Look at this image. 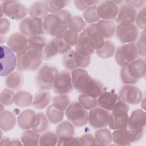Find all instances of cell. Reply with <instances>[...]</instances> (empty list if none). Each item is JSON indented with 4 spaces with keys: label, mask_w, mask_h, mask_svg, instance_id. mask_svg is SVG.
I'll return each mask as SVG.
<instances>
[{
    "label": "cell",
    "mask_w": 146,
    "mask_h": 146,
    "mask_svg": "<svg viewBox=\"0 0 146 146\" xmlns=\"http://www.w3.org/2000/svg\"><path fill=\"white\" fill-rule=\"evenodd\" d=\"M64 111H61L52 105L48 107L46 110V116L48 121L52 124H57L60 123L64 117Z\"/></svg>",
    "instance_id": "cell-35"
},
{
    "label": "cell",
    "mask_w": 146,
    "mask_h": 146,
    "mask_svg": "<svg viewBox=\"0 0 146 146\" xmlns=\"http://www.w3.org/2000/svg\"><path fill=\"white\" fill-rule=\"evenodd\" d=\"M99 2V1H74L76 9L80 11H83L88 7L94 6Z\"/></svg>",
    "instance_id": "cell-52"
},
{
    "label": "cell",
    "mask_w": 146,
    "mask_h": 146,
    "mask_svg": "<svg viewBox=\"0 0 146 146\" xmlns=\"http://www.w3.org/2000/svg\"><path fill=\"white\" fill-rule=\"evenodd\" d=\"M48 13L46 1H36L33 3L28 9L30 17L43 19Z\"/></svg>",
    "instance_id": "cell-25"
},
{
    "label": "cell",
    "mask_w": 146,
    "mask_h": 146,
    "mask_svg": "<svg viewBox=\"0 0 146 146\" xmlns=\"http://www.w3.org/2000/svg\"><path fill=\"white\" fill-rule=\"evenodd\" d=\"M75 128L74 125L67 120H64L59 123L56 128L55 133L59 138L74 136Z\"/></svg>",
    "instance_id": "cell-31"
},
{
    "label": "cell",
    "mask_w": 146,
    "mask_h": 146,
    "mask_svg": "<svg viewBox=\"0 0 146 146\" xmlns=\"http://www.w3.org/2000/svg\"><path fill=\"white\" fill-rule=\"evenodd\" d=\"M0 54V75L1 76H7L17 66V56L11 49L3 45L1 46Z\"/></svg>",
    "instance_id": "cell-11"
},
{
    "label": "cell",
    "mask_w": 146,
    "mask_h": 146,
    "mask_svg": "<svg viewBox=\"0 0 146 146\" xmlns=\"http://www.w3.org/2000/svg\"><path fill=\"white\" fill-rule=\"evenodd\" d=\"M139 55L142 57L145 55V30H144L140 34L139 38L136 44Z\"/></svg>",
    "instance_id": "cell-50"
},
{
    "label": "cell",
    "mask_w": 146,
    "mask_h": 146,
    "mask_svg": "<svg viewBox=\"0 0 146 146\" xmlns=\"http://www.w3.org/2000/svg\"><path fill=\"white\" fill-rule=\"evenodd\" d=\"M96 10L99 18L112 21L116 19L117 17L119 7L113 1H104L99 4Z\"/></svg>",
    "instance_id": "cell-17"
},
{
    "label": "cell",
    "mask_w": 146,
    "mask_h": 146,
    "mask_svg": "<svg viewBox=\"0 0 146 146\" xmlns=\"http://www.w3.org/2000/svg\"><path fill=\"white\" fill-rule=\"evenodd\" d=\"M33 95L26 91H18L15 94L14 103L21 107H27L32 105Z\"/></svg>",
    "instance_id": "cell-33"
},
{
    "label": "cell",
    "mask_w": 146,
    "mask_h": 146,
    "mask_svg": "<svg viewBox=\"0 0 146 146\" xmlns=\"http://www.w3.org/2000/svg\"><path fill=\"white\" fill-rule=\"evenodd\" d=\"M48 13L56 14L68 6L71 2L70 1H46Z\"/></svg>",
    "instance_id": "cell-39"
},
{
    "label": "cell",
    "mask_w": 146,
    "mask_h": 146,
    "mask_svg": "<svg viewBox=\"0 0 146 146\" xmlns=\"http://www.w3.org/2000/svg\"><path fill=\"white\" fill-rule=\"evenodd\" d=\"M23 75L20 71H14L7 76L5 84L10 89L19 90L23 84Z\"/></svg>",
    "instance_id": "cell-29"
},
{
    "label": "cell",
    "mask_w": 146,
    "mask_h": 146,
    "mask_svg": "<svg viewBox=\"0 0 146 146\" xmlns=\"http://www.w3.org/2000/svg\"><path fill=\"white\" fill-rule=\"evenodd\" d=\"M65 114L74 126L80 127L88 123V112L79 102L70 104L65 110Z\"/></svg>",
    "instance_id": "cell-9"
},
{
    "label": "cell",
    "mask_w": 146,
    "mask_h": 146,
    "mask_svg": "<svg viewBox=\"0 0 146 146\" xmlns=\"http://www.w3.org/2000/svg\"><path fill=\"white\" fill-rule=\"evenodd\" d=\"M16 118L14 114L10 111L3 110L0 113L1 129L4 132L11 130L15 125Z\"/></svg>",
    "instance_id": "cell-27"
},
{
    "label": "cell",
    "mask_w": 146,
    "mask_h": 146,
    "mask_svg": "<svg viewBox=\"0 0 146 146\" xmlns=\"http://www.w3.org/2000/svg\"><path fill=\"white\" fill-rule=\"evenodd\" d=\"M88 37L91 45L95 50H96L102 47L104 42V38L102 36L98 31L96 23L90 24L86 28Z\"/></svg>",
    "instance_id": "cell-22"
},
{
    "label": "cell",
    "mask_w": 146,
    "mask_h": 146,
    "mask_svg": "<svg viewBox=\"0 0 146 146\" xmlns=\"http://www.w3.org/2000/svg\"><path fill=\"white\" fill-rule=\"evenodd\" d=\"M22 145V143H21V141H20V140L19 139H10L8 145Z\"/></svg>",
    "instance_id": "cell-56"
},
{
    "label": "cell",
    "mask_w": 146,
    "mask_h": 146,
    "mask_svg": "<svg viewBox=\"0 0 146 146\" xmlns=\"http://www.w3.org/2000/svg\"><path fill=\"white\" fill-rule=\"evenodd\" d=\"M40 135L33 129H27L21 135V140L23 145H38Z\"/></svg>",
    "instance_id": "cell-32"
},
{
    "label": "cell",
    "mask_w": 146,
    "mask_h": 146,
    "mask_svg": "<svg viewBox=\"0 0 146 146\" xmlns=\"http://www.w3.org/2000/svg\"><path fill=\"white\" fill-rule=\"evenodd\" d=\"M74 50H70L63 55L62 58V66L68 71H73L76 69L74 59Z\"/></svg>",
    "instance_id": "cell-45"
},
{
    "label": "cell",
    "mask_w": 146,
    "mask_h": 146,
    "mask_svg": "<svg viewBox=\"0 0 146 146\" xmlns=\"http://www.w3.org/2000/svg\"><path fill=\"white\" fill-rule=\"evenodd\" d=\"M75 46V51L83 55L90 56L95 52V50L90 44L86 29L80 33Z\"/></svg>",
    "instance_id": "cell-21"
},
{
    "label": "cell",
    "mask_w": 146,
    "mask_h": 146,
    "mask_svg": "<svg viewBox=\"0 0 146 146\" xmlns=\"http://www.w3.org/2000/svg\"><path fill=\"white\" fill-rule=\"evenodd\" d=\"M36 113L31 109H27L23 111L17 118L18 127L25 130L30 129L33 128Z\"/></svg>",
    "instance_id": "cell-24"
},
{
    "label": "cell",
    "mask_w": 146,
    "mask_h": 146,
    "mask_svg": "<svg viewBox=\"0 0 146 146\" xmlns=\"http://www.w3.org/2000/svg\"><path fill=\"white\" fill-rule=\"evenodd\" d=\"M115 59L116 63L124 67L139 58V53L135 43L123 44L115 50Z\"/></svg>",
    "instance_id": "cell-8"
},
{
    "label": "cell",
    "mask_w": 146,
    "mask_h": 146,
    "mask_svg": "<svg viewBox=\"0 0 146 146\" xmlns=\"http://www.w3.org/2000/svg\"><path fill=\"white\" fill-rule=\"evenodd\" d=\"M57 145H81L80 137L72 136L59 138Z\"/></svg>",
    "instance_id": "cell-48"
},
{
    "label": "cell",
    "mask_w": 146,
    "mask_h": 146,
    "mask_svg": "<svg viewBox=\"0 0 146 146\" xmlns=\"http://www.w3.org/2000/svg\"><path fill=\"white\" fill-rule=\"evenodd\" d=\"M129 106L120 99L116 102L111 110L108 127L116 130L127 128L128 121V111Z\"/></svg>",
    "instance_id": "cell-5"
},
{
    "label": "cell",
    "mask_w": 146,
    "mask_h": 146,
    "mask_svg": "<svg viewBox=\"0 0 146 146\" xmlns=\"http://www.w3.org/2000/svg\"><path fill=\"white\" fill-rule=\"evenodd\" d=\"M139 32L133 23H119L115 29L116 38L122 44L134 43L138 38Z\"/></svg>",
    "instance_id": "cell-13"
},
{
    "label": "cell",
    "mask_w": 146,
    "mask_h": 146,
    "mask_svg": "<svg viewBox=\"0 0 146 146\" xmlns=\"http://www.w3.org/2000/svg\"><path fill=\"white\" fill-rule=\"evenodd\" d=\"M10 27V22L6 18H1L0 24V33L1 35L7 34Z\"/></svg>",
    "instance_id": "cell-54"
},
{
    "label": "cell",
    "mask_w": 146,
    "mask_h": 146,
    "mask_svg": "<svg viewBox=\"0 0 146 146\" xmlns=\"http://www.w3.org/2000/svg\"><path fill=\"white\" fill-rule=\"evenodd\" d=\"M62 35L65 42L69 46L72 47L75 46L78 41L79 34L68 29Z\"/></svg>",
    "instance_id": "cell-49"
},
{
    "label": "cell",
    "mask_w": 146,
    "mask_h": 146,
    "mask_svg": "<svg viewBox=\"0 0 146 146\" xmlns=\"http://www.w3.org/2000/svg\"><path fill=\"white\" fill-rule=\"evenodd\" d=\"M54 92L56 94H67L73 88L71 74L68 70H62L57 74L53 84Z\"/></svg>",
    "instance_id": "cell-14"
},
{
    "label": "cell",
    "mask_w": 146,
    "mask_h": 146,
    "mask_svg": "<svg viewBox=\"0 0 146 146\" xmlns=\"http://www.w3.org/2000/svg\"><path fill=\"white\" fill-rule=\"evenodd\" d=\"M52 106L55 108L64 111L70 104V98L64 94H58L53 97Z\"/></svg>",
    "instance_id": "cell-40"
},
{
    "label": "cell",
    "mask_w": 146,
    "mask_h": 146,
    "mask_svg": "<svg viewBox=\"0 0 146 146\" xmlns=\"http://www.w3.org/2000/svg\"><path fill=\"white\" fill-rule=\"evenodd\" d=\"M137 15L136 9L132 5L123 3L119 8L116 21L119 23H133Z\"/></svg>",
    "instance_id": "cell-18"
},
{
    "label": "cell",
    "mask_w": 146,
    "mask_h": 146,
    "mask_svg": "<svg viewBox=\"0 0 146 146\" xmlns=\"http://www.w3.org/2000/svg\"><path fill=\"white\" fill-rule=\"evenodd\" d=\"M59 54V51L56 44L52 39L47 42L43 50V59L48 60Z\"/></svg>",
    "instance_id": "cell-41"
},
{
    "label": "cell",
    "mask_w": 146,
    "mask_h": 146,
    "mask_svg": "<svg viewBox=\"0 0 146 146\" xmlns=\"http://www.w3.org/2000/svg\"><path fill=\"white\" fill-rule=\"evenodd\" d=\"M146 123L145 112L141 109L133 111L128 118V129L132 131L144 130Z\"/></svg>",
    "instance_id": "cell-19"
},
{
    "label": "cell",
    "mask_w": 146,
    "mask_h": 146,
    "mask_svg": "<svg viewBox=\"0 0 146 146\" xmlns=\"http://www.w3.org/2000/svg\"><path fill=\"white\" fill-rule=\"evenodd\" d=\"M81 145H97L93 135L90 133L82 135L80 137Z\"/></svg>",
    "instance_id": "cell-53"
},
{
    "label": "cell",
    "mask_w": 146,
    "mask_h": 146,
    "mask_svg": "<svg viewBox=\"0 0 146 146\" xmlns=\"http://www.w3.org/2000/svg\"><path fill=\"white\" fill-rule=\"evenodd\" d=\"M94 138L97 145H110L112 142V134L107 128H100L94 133Z\"/></svg>",
    "instance_id": "cell-30"
},
{
    "label": "cell",
    "mask_w": 146,
    "mask_h": 146,
    "mask_svg": "<svg viewBox=\"0 0 146 146\" xmlns=\"http://www.w3.org/2000/svg\"><path fill=\"white\" fill-rule=\"evenodd\" d=\"M86 22L81 17L72 16L68 23V29L79 34L86 29Z\"/></svg>",
    "instance_id": "cell-38"
},
{
    "label": "cell",
    "mask_w": 146,
    "mask_h": 146,
    "mask_svg": "<svg viewBox=\"0 0 146 146\" xmlns=\"http://www.w3.org/2000/svg\"><path fill=\"white\" fill-rule=\"evenodd\" d=\"M120 99L125 103L132 105L139 104L143 100L141 91L133 84H124L119 91Z\"/></svg>",
    "instance_id": "cell-15"
},
{
    "label": "cell",
    "mask_w": 146,
    "mask_h": 146,
    "mask_svg": "<svg viewBox=\"0 0 146 146\" xmlns=\"http://www.w3.org/2000/svg\"><path fill=\"white\" fill-rule=\"evenodd\" d=\"M125 3L132 5L133 7L136 8L141 7L144 3V1L143 0H137V1H124Z\"/></svg>",
    "instance_id": "cell-55"
},
{
    "label": "cell",
    "mask_w": 146,
    "mask_h": 146,
    "mask_svg": "<svg viewBox=\"0 0 146 146\" xmlns=\"http://www.w3.org/2000/svg\"><path fill=\"white\" fill-rule=\"evenodd\" d=\"M96 28L102 36L105 39L112 38L115 34L116 26L111 21L100 20L96 23Z\"/></svg>",
    "instance_id": "cell-26"
},
{
    "label": "cell",
    "mask_w": 146,
    "mask_h": 146,
    "mask_svg": "<svg viewBox=\"0 0 146 146\" xmlns=\"http://www.w3.org/2000/svg\"><path fill=\"white\" fill-rule=\"evenodd\" d=\"M115 52V44L110 40H106L103 46L96 50V55L103 59L112 57Z\"/></svg>",
    "instance_id": "cell-36"
},
{
    "label": "cell",
    "mask_w": 146,
    "mask_h": 146,
    "mask_svg": "<svg viewBox=\"0 0 146 146\" xmlns=\"http://www.w3.org/2000/svg\"><path fill=\"white\" fill-rule=\"evenodd\" d=\"M144 133V130L132 131L127 128L116 129L112 133V141L115 145H128L140 140Z\"/></svg>",
    "instance_id": "cell-10"
},
{
    "label": "cell",
    "mask_w": 146,
    "mask_h": 146,
    "mask_svg": "<svg viewBox=\"0 0 146 146\" xmlns=\"http://www.w3.org/2000/svg\"><path fill=\"white\" fill-rule=\"evenodd\" d=\"M111 113L109 111L100 107H95L88 112L90 125L95 129L105 128L108 126Z\"/></svg>",
    "instance_id": "cell-16"
},
{
    "label": "cell",
    "mask_w": 146,
    "mask_h": 146,
    "mask_svg": "<svg viewBox=\"0 0 146 146\" xmlns=\"http://www.w3.org/2000/svg\"><path fill=\"white\" fill-rule=\"evenodd\" d=\"M20 32L26 36L42 35L44 34L43 21L42 19L27 17L19 23Z\"/></svg>",
    "instance_id": "cell-12"
},
{
    "label": "cell",
    "mask_w": 146,
    "mask_h": 146,
    "mask_svg": "<svg viewBox=\"0 0 146 146\" xmlns=\"http://www.w3.org/2000/svg\"><path fill=\"white\" fill-rule=\"evenodd\" d=\"M51 101V94L45 90H40L36 92L33 98L32 105L36 109L46 108Z\"/></svg>",
    "instance_id": "cell-28"
},
{
    "label": "cell",
    "mask_w": 146,
    "mask_h": 146,
    "mask_svg": "<svg viewBox=\"0 0 146 146\" xmlns=\"http://www.w3.org/2000/svg\"><path fill=\"white\" fill-rule=\"evenodd\" d=\"M52 39L56 44L59 54H64L71 50V47L65 42L62 35L55 36Z\"/></svg>",
    "instance_id": "cell-47"
},
{
    "label": "cell",
    "mask_w": 146,
    "mask_h": 146,
    "mask_svg": "<svg viewBox=\"0 0 146 146\" xmlns=\"http://www.w3.org/2000/svg\"><path fill=\"white\" fill-rule=\"evenodd\" d=\"M48 128V120L43 112L36 113L34 123L32 129L40 133L45 132Z\"/></svg>",
    "instance_id": "cell-34"
},
{
    "label": "cell",
    "mask_w": 146,
    "mask_h": 146,
    "mask_svg": "<svg viewBox=\"0 0 146 146\" xmlns=\"http://www.w3.org/2000/svg\"><path fill=\"white\" fill-rule=\"evenodd\" d=\"M97 6L96 5L91 6L85 10L83 13V17L86 22L88 23H94L99 21V17L97 13Z\"/></svg>",
    "instance_id": "cell-44"
},
{
    "label": "cell",
    "mask_w": 146,
    "mask_h": 146,
    "mask_svg": "<svg viewBox=\"0 0 146 146\" xmlns=\"http://www.w3.org/2000/svg\"><path fill=\"white\" fill-rule=\"evenodd\" d=\"M136 26L137 28L145 30V7H143L140 10L139 13L137 14L136 19L135 21Z\"/></svg>",
    "instance_id": "cell-51"
},
{
    "label": "cell",
    "mask_w": 146,
    "mask_h": 146,
    "mask_svg": "<svg viewBox=\"0 0 146 146\" xmlns=\"http://www.w3.org/2000/svg\"><path fill=\"white\" fill-rule=\"evenodd\" d=\"M119 99V96L115 93L103 92L98 98L97 103L99 107L110 111Z\"/></svg>",
    "instance_id": "cell-23"
},
{
    "label": "cell",
    "mask_w": 146,
    "mask_h": 146,
    "mask_svg": "<svg viewBox=\"0 0 146 146\" xmlns=\"http://www.w3.org/2000/svg\"><path fill=\"white\" fill-rule=\"evenodd\" d=\"M71 74L74 88L78 93L98 98L104 92L102 83L92 78L84 68H76Z\"/></svg>",
    "instance_id": "cell-2"
},
{
    "label": "cell",
    "mask_w": 146,
    "mask_h": 146,
    "mask_svg": "<svg viewBox=\"0 0 146 146\" xmlns=\"http://www.w3.org/2000/svg\"><path fill=\"white\" fill-rule=\"evenodd\" d=\"M57 67L46 64L38 70L34 79L36 86L40 90H49L53 87L56 75L58 73Z\"/></svg>",
    "instance_id": "cell-6"
},
{
    "label": "cell",
    "mask_w": 146,
    "mask_h": 146,
    "mask_svg": "<svg viewBox=\"0 0 146 146\" xmlns=\"http://www.w3.org/2000/svg\"><path fill=\"white\" fill-rule=\"evenodd\" d=\"M58 137L53 131H48L43 132L40 135L39 145L43 146H54L57 145Z\"/></svg>",
    "instance_id": "cell-37"
},
{
    "label": "cell",
    "mask_w": 146,
    "mask_h": 146,
    "mask_svg": "<svg viewBox=\"0 0 146 146\" xmlns=\"http://www.w3.org/2000/svg\"><path fill=\"white\" fill-rule=\"evenodd\" d=\"M15 94L16 93H15L11 89H3L0 94L1 103L4 106H11L15 102Z\"/></svg>",
    "instance_id": "cell-42"
},
{
    "label": "cell",
    "mask_w": 146,
    "mask_h": 146,
    "mask_svg": "<svg viewBox=\"0 0 146 146\" xmlns=\"http://www.w3.org/2000/svg\"><path fill=\"white\" fill-rule=\"evenodd\" d=\"M145 75V62L144 59L137 58L120 70L121 80L124 84H134Z\"/></svg>",
    "instance_id": "cell-4"
},
{
    "label": "cell",
    "mask_w": 146,
    "mask_h": 146,
    "mask_svg": "<svg viewBox=\"0 0 146 146\" xmlns=\"http://www.w3.org/2000/svg\"><path fill=\"white\" fill-rule=\"evenodd\" d=\"M7 44L17 54L24 50L27 47L28 38L21 33H15L9 37L7 40Z\"/></svg>",
    "instance_id": "cell-20"
},
{
    "label": "cell",
    "mask_w": 146,
    "mask_h": 146,
    "mask_svg": "<svg viewBox=\"0 0 146 146\" xmlns=\"http://www.w3.org/2000/svg\"><path fill=\"white\" fill-rule=\"evenodd\" d=\"M46 39L43 35L28 37V46L17 53V68L19 71H35L39 68L43 60V50Z\"/></svg>",
    "instance_id": "cell-1"
},
{
    "label": "cell",
    "mask_w": 146,
    "mask_h": 146,
    "mask_svg": "<svg viewBox=\"0 0 146 146\" xmlns=\"http://www.w3.org/2000/svg\"><path fill=\"white\" fill-rule=\"evenodd\" d=\"M71 17L70 12L66 10L48 14L43 19L44 32L54 37L63 35L68 30V23Z\"/></svg>",
    "instance_id": "cell-3"
},
{
    "label": "cell",
    "mask_w": 146,
    "mask_h": 146,
    "mask_svg": "<svg viewBox=\"0 0 146 146\" xmlns=\"http://www.w3.org/2000/svg\"><path fill=\"white\" fill-rule=\"evenodd\" d=\"M1 18L3 15L13 19L21 20L26 18L28 14L27 7L18 1H4L1 4Z\"/></svg>",
    "instance_id": "cell-7"
},
{
    "label": "cell",
    "mask_w": 146,
    "mask_h": 146,
    "mask_svg": "<svg viewBox=\"0 0 146 146\" xmlns=\"http://www.w3.org/2000/svg\"><path fill=\"white\" fill-rule=\"evenodd\" d=\"M79 103L86 110H91L98 106L97 99L85 94H80L78 97Z\"/></svg>",
    "instance_id": "cell-43"
},
{
    "label": "cell",
    "mask_w": 146,
    "mask_h": 146,
    "mask_svg": "<svg viewBox=\"0 0 146 146\" xmlns=\"http://www.w3.org/2000/svg\"><path fill=\"white\" fill-rule=\"evenodd\" d=\"M74 59L76 68H84L88 67L91 62V58L89 56L83 55L74 50Z\"/></svg>",
    "instance_id": "cell-46"
}]
</instances>
